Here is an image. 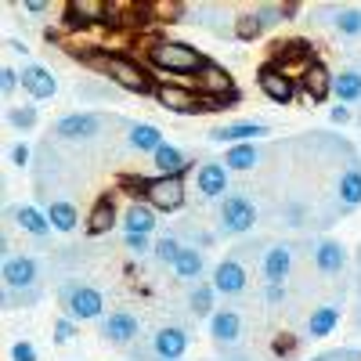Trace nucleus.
I'll return each mask as SVG.
<instances>
[{
  "instance_id": "nucleus-1",
  "label": "nucleus",
  "mask_w": 361,
  "mask_h": 361,
  "mask_svg": "<svg viewBox=\"0 0 361 361\" xmlns=\"http://www.w3.org/2000/svg\"><path fill=\"white\" fill-rule=\"evenodd\" d=\"M148 66L159 69L163 76H188V73H202L209 62L202 58L199 47L185 44V40H156L148 47Z\"/></svg>"
},
{
  "instance_id": "nucleus-2",
  "label": "nucleus",
  "mask_w": 361,
  "mask_h": 361,
  "mask_svg": "<svg viewBox=\"0 0 361 361\" xmlns=\"http://www.w3.org/2000/svg\"><path fill=\"white\" fill-rule=\"evenodd\" d=\"M58 300H62V307L73 322H94V318H105V296L87 286L80 279H66L58 286Z\"/></svg>"
},
{
  "instance_id": "nucleus-3",
  "label": "nucleus",
  "mask_w": 361,
  "mask_h": 361,
  "mask_svg": "<svg viewBox=\"0 0 361 361\" xmlns=\"http://www.w3.org/2000/svg\"><path fill=\"white\" fill-rule=\"evenodd\" d=\"M90 66L94 69H102L116 87H123V90H130V94H145V90H156L152 87V80H148V73L134 62V58H127V54H105V58H90Z\"/></svg>"
},
{
  "instance_id": "nucleus-4",
  "label": "nucleus",
  "mask_w": 361,
  "mask_h": 361,
  "mask_svg": "<svg viewBox=\"0 0 361 361\" xmlns=\"http://www.w3.org/2000/svg\"><path fill=\"white\" fill-rule=\"evenodd\" d=\"M257 221H260V209L250 195L231 192L228 199H221V231L224 235H246L257 228Z\"/></svg>"
},
{
  "instance_id": "nucleus-5",
  "label": "nucleus",
  "mask_w": 361,
  "mask_h": 361,
  "mask_svg": "<svg viewBox=\"0 0 361 361\" xmlns=\"http://www.w3.org/2000/svg\"><path fill=\"white\" fill-rule=\"evenodd\" d=\"M293 15H296V4H260L250 15H235V37L238 40H257L271 22L293 18Z\"/></svg>"
},
{
  "instance_id": "nucleus-6",
  "label": "nucleus",
  "mask_w": 361,
  "mask_h": 361,
  "mask_svg": "<svg viewBox=\"0 0 361 361\" xmlns=\"http://www.w3.org/2000/svg\"><path fill=\"white\" fill-rule=\"evenodd\" d=\"M152 98H156L163 109H170V112H180V116H195V112H206V109H202V94H199L195 87H188V83H173V80H166V76H163V83H156Z\"/></svg>"
},
{
  "instance_id": "nucleus-7",
  "label": "nucleus",
  "mask_w": 361,
  "mask_h": 361,
  "mask_svg": "<svg viewBox=\"0 0 361 361\" xmlns=\"http://www.w3.org/2000/svg\"><path fill=\"white\" fill-rule=\"evenodd\" d=\"M271 66H275L279 73H286L289 80H304V73L314 66V51H311L307 40H282L275 47Z\"/></svg>"
},
{
  "instance_id": "nucleus-8",
  "label": "nucleus",
  "mask_w": 361,
  "mask_h": 361,
  "mask_svg": "<svg viewBox=\"0 0 361 361\" xmlns=\"http://www.w3.org/2000/svg\"><path fill=\"white\" fill-rule=\"evenodd\" d=\"M0 279H4V289H11V293L37 289L40 286V264L25 253H8L4 267H0Z\"/></svg>"
},
{
  "instance_id": "nucleus-9",
  "label": "nucleus",
  "mask_w": 361,
  "mask_h": 361,
  "mask_svg": "<svg viewBox=\"0 0 361 361\" xmlns=\"http://www.w3.org/2000/svg\"><path fill=\"white\" fill-rule=\"evenodd\" d=\"M145 199L159 214H173V209L185 206V180L180 177H148Z\"/></svg>"
},
{
  "instance_id": "nucleus-10",
  "label": "nucleus",
  "mask_w": 361,
  "mask_h": 361,
  "mask_svg": "<svg viewBox=\"0 0 361 361\" xmlns=\"http://www.w3.org/2000/svg\"><path fill=\"white\" fill-rule=\"evenodd\" d=\"M102 127H105V116L98 112H69L62 119H54V134L62 141H90L102 134Z\"/></svg>"
},
{
  "instance_id": "nucleus-11",
  "label": "nucleus",
  "mask_w": 361,
  "mask_h": 361,
  "mask_svg": "<svg viewBox=\"0 0 361 361\" xmlns=\"http://www.w3.org/2000/svg\"><path fill=\"white\" fill-rule=\"evenodd\" d=\"M293 264H296V250L289 243H279L271 246L264 257H260V275H264V286H286L289 275H293Z\"/></svg>"
},
{
  "instance_id": "nucleus-12",
  "label": "nucleus",
  "mask_w": 361,
  "mask_h": 361,
  "mask_svg": "<svg viewBox=\"0 0 361 361\" xmlns=\"http://www.w3.org/2000/svg\"><path fill=\"white\" fill-rule=\"evenodd\" d=\"M102 336L116 347H134L137 336H141V322L130 311H112V314L102 318Z\"/></svg>"
},
{
  "instance_id": "nucleus-13",
  "label": "nucleus",
  "mask_w": 361,
  "mask_h": 361,
  "mask_svg": "<svg viewBox=\"0 0 361 361\" xmlns=\"http://www.w3.org/2000/svg\"><path fill=\"white\" fill-rule=\"evenodd\" d=\"M188 350V329L180 325H163L152 333V354L156 361H180Z\"/></svg>"
},
{
  "instance_id": "nucleus-14",
  "label": "nucleus",
  "mask_w": 361,
  "mask_h": 361,
  "mask_svg": "<svg viewBox=\"0 0 361 361\" xmlns=\"http://www.w3.org/2000/svg\"><path fill=\"white\" fill-rule=\"evenodd\" d=\"M257 83H260V94L267 102H275V105H289L296 98V80H289L286 73H279L271 62L257 73Z\"/></svg>"
},
{
  "instance_id": "nucleus-15",
  "label": "nucleus",
  "mask_w": 361,
  "mask_h": 361,
  "mask_svg": "<svg viewBox=\"0 0 361 361\" xmlns=\"http://www.w3.org/2000/svg\"><path fill=\"white\" fill-rule=\"evenodd\" d=\"M246 286H250V271L243 267V260H238V257H228V260L217 264V271H214V289H217L221 296H243Z\"/></svg>"
},
{
  "instance_id": "nucleus-16",
  "label": "nucleus",
  "mask_w": 361,
  "mask_h": 361,
  "mask_svg": "<svg viewBox=\"0 0 361 361\" xmlns=\"http://www.w3.org/2000/svg\"><path fill=\"white\" fill-rule=\"evenodd\" d=\"M22 90H25L33 102H51V98L58 94V80H54V73H51L47 66L29 62V66L22 69Z\"/></svg>"
},
{
  "instance_id": "nucleus-17",
  "label": "nucleus",
  "mask_w": 361,
  "mask_h": 361,
  "mask_svg": "<svg viewBox=\"0 0 361 361\" xmlns=\"http://www.w3.org/2000/svg\"><path fill=\"white\" fill-rule=\"evenodd\" d=\"M209 336H214L217 347H238V340H243V314L235 307H221L209 318Z\"/></svg>"
},
{
  "instance_id": "nucleus-18",
  "label": "nucleus",
  "mask_w": 361,
  "mask_h": 361,
  "mask_svg": "<svg viewBox=\"0 0 361 361\" xmlns=\"http://www.w3.org/2000/svg\"><path fill=\"white\" fill-rule=\"evenodd\" d=\"M195 83H199V94H202V98H238L231 73L221 69V66H214V62H209V66L195 76Z\"/></svg>"
},
{
  "instance_id": "nucleus-19",
  "label": "nucleus",
  "mask_w": 361,
  "mask_h": 361,
  "mask_svg": "<svg viewBox=\"0 0 361 361\" xmlns=\"http://www.w3.org/2000/svg\"><path fill=\"white\" fill-rule=\"evenodd\" d=\"M4 217L11 224H18L25 235H33V238H47L54 231L51 221H47V209H37V206H8Z\"/></svg>"
},
{
  "instance_id": "nucleus-20",
  "label": "nucleus",
  "mask_w": 361,
  "mask_h": 361,
  "mask_svg": "<svg viewBox=\"0 0 361 361\" xmlns=\"http://www.w3.org/2000/svg\"><path fill=\"white\" fill-rule=\"evenodd\" d=\"M66 15H69L73 25H109L112 4H105V0H69Z\"/></svg>"
},
{
  "instance_id": "nucleus-21",
  "label": "nucleus",
  "mask_w": 361,
  "mask_h": 361,
  "mask_svg": "<svg viewBox=\"0 0 361 361\" xmlns=\"http://www.w3.org/2000/svg\"><path fill=\"white\" fill-rule=\"evenodd\" d=\"M195 188L202 199H228V166L224 163H202L195 170Z\"/></svg>"
},
{
  "instance_id": "nucleus-22",
  "label": "nucleus",
  "mask_w": 361,
  "mask_h": 361,
  "mask_svg": "<svg viewBox=\"0 0 361 361\" xmlns=\"http://www.w3.org/2000/svg\"><path fill=\"white\" fill-rule=\"evenodd\" d=\"M311 257H314V267L329 279L340 275V271L347 267V250L336 243V238H318V243L311 246Z\"/></svg>"
},
{
  "instance_id": "nucleus-23",
  "label": "nucleus",
  "mask_w": 361,
  "mask_h": 361,
  "mask_svg": "<svg viewBox=\"0 0 361 361\" xmlns=\"http://www.w3.org/2000/svg\"><path fill=\"white\" fill-rule=\"evenodd\" d=\"M267 127L264 123H253V119H246V123H231V127H217V130H209V141H217V145H253L257 137H264Z\"/></svg>"
},
{
  "instance_id": "nucleus-24",
  "label": "nucleus",
  "mask_w": 361,
  "mask_h": 361,
  "mask_svg": "<svg viewBox=\"0 0 361 361\" xmlns=\"http://www.w3.org/2000/svg\"><path fill=\"white\" fill-rule=\"evenodd\" d=\"M357 206H361V163L347 166L336 177V209L347 214V209H357Z\"/></svg>"
},
{
  "instance_id": "nucleus-25",
  "label": "nucleus",
  "mask_w": 361,
  "mask_h": 361,
  "mask_svg": "<svg viewBox=\"0 0 361 361\" xmlns=\"http://www.w3.org/2000/svg\"><path fill=\"white\" fill-rule=\"evenodd\" d=\"M159 224L156 209L148 202H130L127 214H123V235H152Z\"/></svg>"
},
{
  "instance_id": "nucleus-26",
  "label": "nucleus",
  "mask_w": 361,
  "mask_h": 361,
  "mask_svg": "<svg viewBox=\"0 0 361 361\" xmlns=\"http://www.w3.org/2000/svg\"><path fill=\"white\" fill-rule=\"evenodd\" d=\"M333 83H336V76L329 73L322 62H314V66L304 73V80H300V87H304V94H307L311 102H325L329 94H333Z\"/></svg>"
},
{
  "instance_id": "nucleus-27",
  "label": "nucleus",
  "mask_w": 361,
  "mask_h": 361,
  "mask_svg": "<svg viewBox=\"0 0 361 361\" xmlns=\"http://www.w3.org/2000/svg\"><path fill=\"white\" fill-rule=\"evenodd\" d=\"M152 166L159 170V177H180L188 166H192V159H188V152L185 148H177V145H163L159 152L152 156Z\"/></svg>"
},
{
  "instance_id": "nucleus-28",
  "label": "nucleus",
  "mask_w": 361,
  "mask_h": 361,
  "mask_svg": "<svg viewBox=\"0 0 361 361\" xmlns=\"http://www.w3.org/2000/svg\"><path fill=\"white\" fill-rule=\"evenodd\" d=\"M127 145L134 148V152H148V156H156L166 141H163V130H159L156 123H134V127L127 130Z\"/></svg>"
},
{
  "instance_id": "nucleus-29",
  "label": "nucleus",
  "mask_w": 361,
  "mask_h": 361,
  "mask_svg": "<svg viewBox=\"0 0 361 361\" xmlns=\"http://www.w3.org/2000/svg\"><path fill=\"white\" fill-rule=\"evenodd\" d=\"M47 221H51L54 231L69 235V231L80 228V209H76L69 199H51V202H47Z\"/></svg>"
},
{
  "instance_id": "nucleus-30",
  "label": "nucleus",
  "mask_w": 361,
  "mask_h": 361,
  "mask_svg": "<svg viewBox=\"0 0 361 361\" xmlns=\"http://www.w3.org/2000/svg\"><path fill=\"white\" fill-rule=\"evenodd\" d=\"M336 325H340V307L336 304H318L311 314H307V336L322 340L329 333H336Z\"/></svg>"
},
{
  "instance_id": "nucleus-31",
  "label": "nucleus",
  "mask_w": 361,
  "mask_h": 361,
  "mask_svg": "<svg viewBox=\"0 0 361 361\" xmlns=\"http://www.w3.org/2000/svg\"><path fill=\"white\" fill-rule=\"evenodd\" d=\"M333 94H336V102H340V105H347V109L361 102V69H357V66H350V69L336 73Z\"/></svg>"
},
{
  "instance_id": "nucleus-32",
  "label": "nucleus",
  "mask_w": 361,
  "mask_h": 361,
  "mask_svg": "<svg viewBox=\"0 0 361 361\" xmlns=\"http://www.w3.org/2000/svg\"><path fill=\"white\" fill-rule=\"evenodd\" d=\"M173 275L185 279V282H199V279L206 275V257H202V250H195V246L180 250V257H177V264H173Z\"/></svg>"
},
{
  "instance_id": "nucleus-33",
  "label": "nucleus",
  "mask_w": 361,
  "mask_h": 361,
  "mask_svg": "<svg viewBox=\"0 0 361 361\" xmlns=\"http://www.w3.org/2000/svg\"><path fill=\"white\" fill-rule=\"evenodd\" d=\"M116 228V202L105 195L98 199L94 206H90V214H87V235H105Z\"/></svg>"
},
{
  "instance_id": "nucleus-34",
  "label": "nucleus",
  "mask_w": 361,
  "mask_h": 361,
  "mask_svg": "<svg viewBox=\"0 0 361 361\" xmlns=\"http://www.w3.org/2000/svg\"><path fill=\"white\" fill-rule=\"evenodd\" d=\"M217 289H214V282H195L192 286V293H188V307H192V314L195 318H214L217 314Z\"/></svg>"
},
{
  "instance_id": "nucleus-35",
  "label": "nucleus",
  "mask_w": 361,
  "mask_h": 361,
  "mask_svg": "<svg viewBox=\"0 0 361 361\" xmlns=\"http://www.w3.org/2000/svg\"><path fill=\"white\" fill-rule=\"evenodd\" d=\"M257 163H260V148L257 145H235V148H228V156H224V166L231 173H246Z\"/></svg>"
},
{
  "instance_id": "nucleus-36",
  "label": "nucleus",
  "mask_w": 361,
  "mask_h": 361,
  "mask_svg": "<svg viewBox=\"0 0 361 361\" xmlns=\"http://www.w3.org/2000/svg\"><path fill=\"white\" fill-rule=\"evenodd\" d=\"M329 22H333L336 33L347 37V40L361 37V8H336L333 15H329Z\"/></svg>"
},
{
  "instance_id": "nucleus-37",
  "label": "nucleus",
  "mask_w": 361,
  "mask_h": 361,
  "mask_svg": "<svg viewBox=\"0 0 361 361\" xmlns=\"http://www.w3.org/2000/svg\"><path fill=\"white\" fill-rule=\"evenodd\" d=\"M40 296H44V286H37V289H22V293L4 289V293H0V304H4V307H33Z\"/></svg>"
},
{
  "instance_id": "nucleus-38",
  "label": "nucleus",
  "mask_w": 361,
  "mask_h": 361,
  "mask_svg": "<svg viewBox=\"0 0 361 361\" xmlns=\"http://www.w3.org/2000/svg\"><path fill=\"white\" fill-rule=\"evenodd\" d=\"M37 119H40V116H37L33 105H11V109H8V123H11L15 130H33Z\"/></svg>"
},
{
  "instance_id": "nucleus-39",
  "label": "nucleus",
  "mask_w": 361,
  "mask_h": 361,
  "mask_svg": "<svg viewBox=\"0 0 361 361\" xmlns=\"http://www.w3.org/2000/svg\"><path fill=\"white\" fill-rule=\"evenodd\" d=\"M180 250H185V246L177 243V235H163L159 243H156V253H152V257H156L159 264L173 267V264H177V257H180Z\"/></svg>"
},
{
  "instance_id": "nucleus-40",
  "label": "nucleus",
  "mask_w": 361,
  "mask_h": 361,
  "mask_svg": "<svg viewBox=\"0 0 361 361\" xmlns=\"http://www.w3.org/2000/svg\"><path fill=\"white\" fill-rule=\"evenodd\" d=\"M123 246L130 257H148V253H156V243L148 235H123Z\"/></svg>"
},
{
  "instance_id": "nucleus-41",
  "label": "nucleus",
  "mask_w": 361,
  "mask_h": 361,
  "mask_svg": "<svg viewBox=\"0 0 361 361\" xmlns=\"http://www.w3.org/2000/svg\"><path fill=\"white\" fill-rule=\"evenodd\" d=\"M282 221H286L289 228H304V224H307V206H304V202H289V206L282 209Z\"/></svg>"
},
{
  "instance_id": "nucleus-42",
  "label": "nucleus",
  "mask_w": 361,
  "mask_h": 361,
  "mask_svg": "<svg viewBox=\"0 0 361 361\" xmlns=\"http://www.w3.org/2000/svg\"><path fill=\"white\" fill-rule=\"evenodd\" d=\"M18 87H22V73H15L11 66H4V69H0V90H4V98H11Z\"/></svg>"
},
{
  "instance_id": "nucleus-43",
  "label": "nucleus",
  "mask_w": 361,
  "mask_h": 361,
  "mask_svg": "<svg viewBox=\"0 0 361 361\" xmlns=\"http://www.w3.org/2000/svg\"><path fill=\"white\" fill-rule=\"evenodd\" d=\"M76 340V325H73V318L66 314V318H58L54 322V343H73Z\"/></svg>"
},
{
  "instance_id": "nucleus-44",
  "label": "nucleus",
  "mask_w": 361,
  "mask_h": 361,
  "mask_svg": "<svg viewBox=\"0 0 361 361\" xmlns=\"http://www.w3.org/2000/svg\"><path fill=\"white\" fill-rule=\"evenodd\" d=\"M11 361H37V347L29 340H15L11 343Z\"/></svg>"
},
{
  "instance_id": "nucleus-45",
  "label": "nucleus",
  "mask_w": 361,
  "mask_h": 361,
  "mask_svg": "<svg viewBox=\"0 0 361 361\" xmlns=\"http://www.w3.org/2000/svg\"><path fill=\"white\" fill-rule=\"evenodd\" d=\"M311 361H361V350L340 347V350H325V354H318V357H311Z\"/></svg>"
},
{
  "instance_id": "nucleus-46",
  "label": "nucleus",
  "mask_w": 361,
  "mask_h": 361,
  "mask_svg": "<svg viewBox=\"0 0 361 361\" xmlns=\"http://www.w3.org/2000/svg\"><path fill=\"white\" fill-rule=\"evenodd\" d=\"M238 98H202V109L206 112H224V109H235Z\"/></svg>"
},
{
  "instance_id": "nucleus-47",
  "label": "nucleus",
  "mask_w": 361,
  "mask_h": 361,
  "mask_svg": "<svg viewBox=\"0 0 361 361\" xmlns=\"http://www.w3.org/2000/svg\"><path fill=\"white\" fill-rule=\"evenodd\" d=\"M29 159H33V156H29V145H25V141H15V145H11V163H15V166H25Z\"/></svg>"
},
{
  "instance_id": "nucleus-48",
  "label": "nucleus",
  "mask_w": 361,
  "mask_h": 361,
  "mask_svg": "<svg viewBox=\"0 0 361 361\" xmlns=\"http://www.w3.org/2000/svg\"><path fill=\"white\" fill-rule=\"evenodd\" d=\"M286 296H289V293H286V286H264V300H267L271 307H279Z\"/></svg>"
},
{
  "instance_id": "nucleus-49",
  "label": "nucleus",
  "mask_w": 361,
  "mask_h": 361,
  "mask_svg": "<svg viewBox=\"0 0 361 361\" xmlns=\"http://www.w3.org/2000/svg\"><path fill=\"white\" fill-rule=\"evenodd\" d=\"M51 4H47V0H22V11L25 15H44Z\"/></svg>"
},
{
  "instance_id": "nucleus-50",
  "label": "nucleus",
  "mask_w": 361,
  "mask_h": 361,
  "mask_svg": "<svg viewBox=\"0 0 361 361\" xmlns=\"http://www.w3.org/2000/svg\"><path fill=\"white\" fill-rule=\"evenodd\" d=\"M329 119H333V123H350V119H354V112H350L347 105H336L333 112H329Z\"/></svg>"
},
{
  "instance_id": "nucleus-51",
  "label": "nucleus",
  "mask_w": 361,
  "mask_h": 361,
  "mask_svg": "<svg viewBox=\"0 0 361 361\" xmlns=\"http://www.w3.org/2000/svg\"><path fill=\"white\" fill-rule=\"evenodd\" d=\"M8 47H11V51H18V54H29V47H25V44H18V40H8Z\"/></svg>"
},
{
  "instance_id": "nucleus-52",
  "label": "nucleus",
  "mask_w": 361,
  "mask_h": 361,
  "mask_svg": "<svg viewBox=\"0 0 361 361\" xmlns=\"http://www.w3.org/2000/svg\"><path fill=\"white\" fill-rule=\"evenodd\" d=\"M354 322H357V329H361V304L354 307Z\"/></svg>"
},
{
  "instance_id": "nucleus-53",
  "label": "nucleus",
  "mask_w": 361,
  "mask_h": 361,
  "mask_svg": "<svg viewBox=\"0 0 361 361\" xmlns=\"http://www.w3.org/2000/svg\"><path fill=\"white\" fill-rule=\"evenodd\" d=\"M224 361H243V357H224Z\"/></svg>"
},
{
  "instance_id": "nucleus-54",
  "label": "nucleus",
  "mask_w": 361,
  "mask_h": 361,
  "mask_svg": "<svg viewBox=\"0 0 361 361\" xmlns=\"http://www.w3.org/2000/svg\"><path fill=\"white\" fill-rule=\"evenodd\" d=\"M357 260H361V253H357Z\"/></svg>"
}]
</instances>
